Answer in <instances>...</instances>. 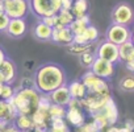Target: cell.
<instances>
[{
	"instance_id": "4fadbf2b",
	"label": "cell",
	"mask_w": 134,
	"mask_h": 132,
	"mask_svg": "<svg viewBox=\"0 0 134 132\" xmlns=\"http://www.w3.org/2000/svg\"><path fill=\"white\" fill-rule=\"evenodd\" d=\"M26 29H28V25H26L25 19H11L5 32L13 38H20L26 33Z\"/></svg>"
},
{
	"instance_id": "3957f363",
	"label": "cell",
	"mask_w": 134,
	"mask_h": 132,
	"mask_svg": "<svg viewBox=\"0 0 134 132\" xmlns=\"http://www.w3.org/2000/svg\"><path fill=\"white\" fill-rule=\"evenodd\" d=\"M29 8L40 19L55 16L60 11V0H28Z\"/></svg>"
},
{
	"instance_id": "d6a6232c",
	"label": "cell",
	"mask_w": 134,
	"mask_h": 132,
	"mask_svg": "<svg viewBox=\"0 0 134 132\" xmlns=\"http://www.w3.org/2000/svg\"><path fill=\"white\" fill-rule=\"evenodd\" d=\"M2 132H21V131L17 129L15 125H9V123H8V124H5V125L2 128Z\"/></svg>"
},
{
	"instance_id": "f1b7e54d",
	"label": "cell",
	"mask_w": 134,
	"mask_h": 132,
	"mask_svg": "<svg viewBox=\"0 0 134 132\" xmlns=\"http://www.w3.org/2000/svg\"><path fill=\"white\" fill-rule=\"evenodd\" d=\"M79 58H80V63L84 68H91L95 58H96V53L95 52H86V53L80 54Z\"/></svg>"
},
{
	"instance_id": "6da1fadb",
	"label": "cell",
	"mask_w": 134,
	"mask_h": 132,
	"mask_svg": "<svg viewBox=\"0 0 134 132\" xmlns=\"http://www.w3.org/2000/svg\"><path fill=\"white\" fill-rule=\"evenodd\" d=\"M34 89L40 94H51L58 87L66 85L64 70L57 63H45L37 69L33 78Z\"/></svg>"
},
{
	"instance_id": "1f68e13d",
	"label": "cell",
	"mask_w": 134,
	"mask_h": 132,
	"mask_svg": "<svg viewBox=\"0 0 134 132\" xmlns=\"http://www.w3.org/2000/svg\"><path fill=\"white\" fill-rule=\"evenodd\" d=\"M72 2L74 0H60V9L70 11L71 7H72Z\"/></svg>"
},
{
	"instance_id": "603a6c76",
	"label": "cell",
	"mask_w": 134,
	"mask_h": 132,
	"mask_svg": "<svg viewBox=\"0 0 134 132\" xmlns=\"http://www.w3.org/2000/svg\"><path fill=\"white\" fill-rule=\"evenodd\" d=\"M90 4L88 0H74L72 2V7H71V13L74 15V17H82L86 16L88 12Z\"/></svg>"
},
{
	"instance_id": "d590c367",
	"label": "cell",
	"mask_w": 134,
	"mask_h": 132,
	"mask_svg": "<svg viewBox=\"0 0 134 132\" xmlns=\"http://www.w3.org/2000/svg\"><path fill=\"white\" fill-rule=\"evenodd\" d=\"M125 127H126L127 129L133 131V129H134V121H133V120H126V121H125Z\"/></svg>"
},
{
	"instance_id": "8fae6325",
	"label": "cell",
	"mask_w": 134,
	"mask_h": 132,
	"mask_svg": "<svg viewBox=\"0 0 134 132\" xmlns=\"http://www.w3.org/2000/svg\"><path fill=\"white\" fill-rule=\"evenodd\" d=\"M95 114H99L100 116H103L104 118V120L107 121V124L110 127V125H114V123L117 121V119H118V111H117V106H116V103H114V100L110 98L107 103H105V106L100 110V111H97V112H95ZM93 115V114H92Z\"/></svg>"
},
{
	"instance_id": "8992f818",
	"label": "cell",
	"mask_w": 134,
	"mask_h": 132,
	"mask_svg": "<svg viewBox=\"0 0 134 132\" xmlns=\"http://www.w3.org/2000/svg\"><path fill=\"white\" fill-rule=\"evenodd\" d=\"M134 20V11L127 3L117 4L112 11V21L113 24L126 25L129 27Z\"/></svg>"
},
{
	"instance_id": "7a4b0ae2",
	"label": "cell",
	"mask_w": 134,
	"mask_h": 132,
	"mask_svg": "<svg viewBox=\"0 0 134 132\" xmlns=\"http://www.w3.org/2000/svg\"><path fill=\"white\" fill-rule=\"evenodd\" d=\"M40 95L41 94L34 87H21L20 90L15 91L9 102L15 107L17 115L32 116L38 110Z\"/></svg>"
},
{
	"instance_id": "836d02e7",
	"label": "cell",
	"mask_w": 134,
	"mask_h": 132,
	"mask_svg": "<svg viewBox=\"0 0 134 132\" xmlns=\"http://www.w3.org/2000/svg\"><path fill=\"white\" fill-rule=\"evenodd\" d=\"M24 132H47V129H46V128H41V127L33 125L32 128H29V129H26V131H24Z\"/></svg>"
},
{
	"instance_id": "5bb4252c",
	"label": "cell",
	"mask_w": 134,
	"mask_h": 132,
	"mask_svg": "<svg viewBox=\"0 0 134 132\" xmlns=\"http://www.w3.org/2000/svg\"><path fill=\"white\" fill-rule=\"evenodd\" d=\"M50 95V99H51V103L54 104H58V106H62V107H66L69 104V102L71 100V95H70V91H69V87L66 85L58 87L57 90H54Z\"/></svg>"
},
{
	"instance_id": "5b68a950",
	"label": "cell",
	"mask_w": 134,
	"mask_h": 132,
	"mask_svg": "<svg viewBox=\"0 0 134 132\" xmlns=\"http://www.w3.org/2000/svg\"><path fill=\"white\" fill-rule=\"evenodd\" d=\"M4 13L9 19H25L30 12L28 0H3Z\"/></svg>"
},
{
	"instance_id": "8d00e7d4",
	"label": "cell",
	"mask_w": 134,
	"mask_h": 132,
	"mask_svg": "<svg viewBox=\"0 0 134 132\" xmlns=\"http://www.w3.org/2000/svg\"><path fill=\"white\" fill-rule=\"evenodd\" d=\"M7 57H5V53H4V50L2 49V48H0V63H2L4 59H5Z\"/></svg>"
},
{
	"instance_id": "ba28073f",
	"label": "cell",
	"mask_w": 134,
	"mask_h": 132,
	"mask_svg": "<svg viewBox=\"0 0 134 132\" xmlns=\"http://www.w3.org/2000/svg\"><path fill=\"white\" fill-rule=\"evenodd\" d=\"M82 83L86 86L87 91H92V93H110L109 85L105 79L96 77L91 70L87 72L83 77H82Z\"/></svg>"
},
{
	"instance_id": "74e56055",
	"label": "cell",
	"mask_w": 134,
	"mask_h": 132,
	"mask_svg": "<svg viewBox=\"0 0 134 132\" xmlns=\"http://www.w3.org/2000/svg\"><path fill=\"white\" fill-rule=\"evenodd\" d=\"M130 41L133 42V45H134V28L130 31Z\"/></svg>"
},
{
	"instance_id": "ab89813d",
	"label": "cell",
	"mask_w": 134,
	"mask_h": 132,
	"mask_svg": "<svg viewBox=\"0 0 134 132\" xmlns=\"http://www.w3.org/2000/svg\"><path fill=\"white\" fill-rule=\"evenodd\" d=\"M4 125H5V123H3V121H2V120H0V129H2V128H3V127H4Z\"/></svg>"
},
{
	"instance_id": "f546056e",
	"label": "cell",
	"mask_w": 134,
	"mask_h": 132,
	"mask_svg": "<svg viewBox=\"0 0 134 132\" xmlns=\"http://www.w3.org/2000/svg\"><path fill=\"white\" fill-rule=\"evenodd\" d=\"M9 20H11V19H9L4 12L0 13V32H5V31H7L8 24H9Z\"/></svg>"
},
{
	"instance_id": "277c9868",
	"label": "cell",
	"mask_w": 134,
	"mask_h": 132,
	"mask_svg": "<svg viewBox=\"0 0 134 132\" xmlns=\"http://www.w3.org/2000/svg\"><path fill=\"white\" fill-rule=\"evenodd\" d=\"M110 93H92V91H87L84 98L80 99V104L82 108H84L86 111L95 114L97 111H100L105 103L110 99Z\"/></svg>"
},
{
	"instance_id": "7402d4cb",
	"label": "cell",
	"mask_w": 134,
	"mask_h": 132,
	"mask_svg": "<svg viewBox=\"0 0 134 132\" xmlns=\"http://www.w3.org/2000/svg\"><path fill=\"white\" fill-rule=\"evenodd\" d=\"M88 25H91L90 24V17H88V15H86V16H82V17H75L69 28L71 29V32L75 36V34H80Z\"/></svg>"
},
{
	"instance_id": "30bf717a",
	"label": "cell",
	"mask_w": 134,
	"mask_h": 132,
	"mask_svg": "<svg viewBox=\"0 0 134 132\" xmlns=\"http://www.w3.org/2000/svg\"><path fill=\"white\" fill-rule=\"evenodd\" d=\"M90 69L96 77L103 78V79H108L114 74V63L96 57Z\"/></svg>"
},
{
	"instance_id": "83f0119b",
	"label": "cell",
	"mask_w": 134,
	"mask_h": 132,
	"mask_svg": "<svg viewBox=\"0 0 134 132\" xmlns=\"http://www.w3.org/2000/svg\"><path fill=\"white\" fill-rule=\"evenodd\" d=\"M120 89L126 93H134V77L127 75L120 81Z\"/></svg>"
},
{
	"instance_id": "9c48e42d",
	"label": "cell",
	"mask_w": 134,
	"mask_h": 132,
	"mask_svg": "<svg viewBox=\"0 0 134 132\" xmlns=\"http://www.w3.org/2000/svg\"><path fill=\"white\" fill-rule=\"evenodd\" d=\"M96 57L97 58H101V59H105L108 62H112V63H116L120 61V57H118V46L109 42V41H103L97 48H96Z\"/></svg>"
},
{
	"instance_id": "7c38bea8",
	"label": "cell",
	"mask_w": 134,
	"mask_h": 132,
	"mask_svg": "<svg viewBox=\"0 0 134 132\" xmlns=\"http://www.w3.org/2000/svg\"><path fill=\"white\" fill-rule=\"evenodd\" d=\"M51 40L60 45H70L74 41V33L69 27H62V28H53Z\"/></svg>"
},
{
	"instance_id": "44dd1931",
	"label": "cell",
	"mask_w": 134,
	"mask_h": 132,
	"mask_svg": "<svg viewBox=\"0 0 134 132\" xmlns=\"http://www.w3.org/2000/svg\"><path fill=\"white\" fill-rule=\"evenodd\" d=\"M67 87H69V91H70L71 98L78 99V100L83 99L84 95H86V93H87V89H86V86L82 83V81H74V82H71Z\"/></svg>"
},
{
	"instance_id": "f35d334b",
	"label": "cell",
	"mask_w": 134,
	"mask_h": 132,
	"mask_svg": "<svg viewBox=\"0 0 134 132\" xmlns=\"http://www.w3.org/2000/svg\"><path fill=\"white\" fill-rule=\"evenodd\" d=\"M4 12V6H3V0H0V13Z\"/></svg>"
},
{
	"instance_id": "e0dca14e",
	"label": "cell",
	"mask_w": 134,
	"mask_h": 132,
	"mask_svg": "<svg viewBox=\"0 0 134 132\" xmlns=\"http://www.w3.org/2000/svg\"><path fill=\"white\" fill-rule=\"evenodd\" d=\"M17 112L9 100H0V120L8 124L16 118Z\"/></svg>"
},
{
	"instance_id": "484cf974",
	"label": "cell",
	"mask_w": 134,
	"mask_h": 132,
	"mask_svg": "<svg viewBox=\"0 0 134 132\" xmlns=\"http://www.w3.org/2000/svg\"><path fill=\"white\" fill-rule=\"evenodd\" d=\"M15 121V127L17 129H20L21 132L29 129L33 127V121H32V118L30 116H26V115H16V118L13 119Z\"/></svg>"
},
{
	"instance_id": "4dcf8cb0",
	"label": "cell",
	"mask_w": 134,
	"mask_h": 132,
	"mask_svg": "<svg viewBox=\"0 0 134 132\" xmlns=\"http://www.w3.org/2000/svg\"><path fill=\"white\" fill-rule=\"evenodd\" d=\"M41 21H42L43 24H46V25L54 28V25H55V16H47V17H43V19H41Z\"/></svg>"
},
{
	"instance_id": "2e32d148",
	"label": "cell",
	"mask_w": 134,
	"mask_h": 132,
	"mask_svg": "<svg viewBox=\"0 0 134 132\" xmlns=\"http://www.w3.org/2000/svg\"><path fill=\"white\" fill-rule=\"evenodd\" d=\"M0 75L3 77L4 83L9 85L16 79V66L9 58H5L0 63Z\"/></svg>"
},
{
	"instance_id": "4316f807",
	"label": "cell",
	"mask_w": 134,
	"mask_h": 132,
	"mask_svg": "<svg viewBox=\"0 0 134 132\" xmlns=\"http://www.w3.org/2000/svg\"><path fill=\"white\" fill-rule=\"evenodd\" d=\"M47 114H49V120L53 119V118H64L66 116V108L62 107V106L51 103V106L47 110Z\"/></svg>"
},
{
	"instance_id": "9a60e30c",
	"label": "cell",
	"mask_w": 134,
	"mask_h": 132,
	"mask_svg": "<svg viewBox=\"0 0 134 132\" xmlns=\"http://www.w3.org/2000/svg\"><path fill=\"white\" fill-rule=\"evenodd\" d=\"M99 38V31L93 25H88L80 34L74 36V41L76 44H92Z\"/></svg>"
},
{
	"instance_id": "d4e9b609",
	"label": "cell",
	"mask_w": 134,
	"mask_h": 132,
	"mask_svg": "<svg viewBox=\"0 0 134 132\" xmlns=\"http://www.w3.org/2000/svg\"><path fill=\"white\" fill-rule=\"evenodd\" d=\"M93 49V42L92 44H76V42H71L70 45H67V50L71 54H76L80 55L86 52H92Z\"/></svg>"
},
{
	"instance_id": "e575fe53",
	"label": "cell",
	"mask_w": 134,
	"mask_h": 132,
	"mask_svg": "<svg viewBox=\"0 0 134 132\" xmlns=\"http://www.w3.org/2000/svg\"><path fill=\"white\" fill-rule=\"evenodd\" d=\"M125 66H126V69H127L130 73H133V74H134V61H130V62L125 63Z\"/></svg>"
},
{
	"instance_id": "d6986e66",
	"label": "cell",
	"mask_w": 134,
	"mask_h": 132,
	"mask_svg": "<svg viewBox=\"0 0 134 132\" xmlns=\"http://www.w3.org/2000/svg\"><path fill=\"white\" fill-rule=\"evenodd\" d=\"M51 33H53V28L43 24L42 21H38L34 28H33V34L37 40L40 41H49L51 40Z\"/></svg>"
},
{
	"instance_id": "cb8c5ba5",
	"label": "cell",
	"mask_w": 134,
	"mask_h": 132,
	"mask_svg": "<svg viewBox=\"0 0 134 132\" xmlns=\"http://www.w3.org/2000/svg\"><path fill=\"white\" fill-rule=\"evenodd\" d=\"M50 128H47V132H70V128L64 121L63 118H53L49 120Z\"/></svg>"
},
{
	"instance_id": "52a82bcc",
	"label": "cell",
	"mask_w": 134,
	"mask_h": 132,
	"mask_svg": "<svg viewBox=\"0 0 134 132\" xmlns=\"http://www.w3.org/2000/svg\"><path fill=\"white\" fill-rule=\"evenodd\" d=\"M107 41L114 44V45H121L126 41L130 40V29L126 25H120V24H112L108 31H107Z\"/></svg>"
},
{
	"instance_id": "ffe728a7",
	"label": "cell",
	"mask_w": 134,
	"mask_h": 132,
	"mask_svg": "<svg viewBox=\"0 0 134 132\" xmlns=\"http://www.w3.org/2000/svg\"><path fill=\"white\" fill-rule=\"evenodd\" d=\"M74 15L71 13V11L67 9H60L57 15H55V25L54 28H62V27H70V24L74 21Z\"/></svg>"
},
{
	"instance_id": "ac0fdd59",
	"label": "cell",
	"mask_w": 134,
	"mask_h": 132,
	"mask_svg": "<svg viewBox=\"0 0 134 132\" xmlns=\"http://www.w3.org/2000/svg\"><path fill=\"white\" fill-rule=\"evenodd\" d=\"M118 57L120 61H122L124 63L134 61V45L130 40L118 45Z\"/></svg>"
}]
</instances>
